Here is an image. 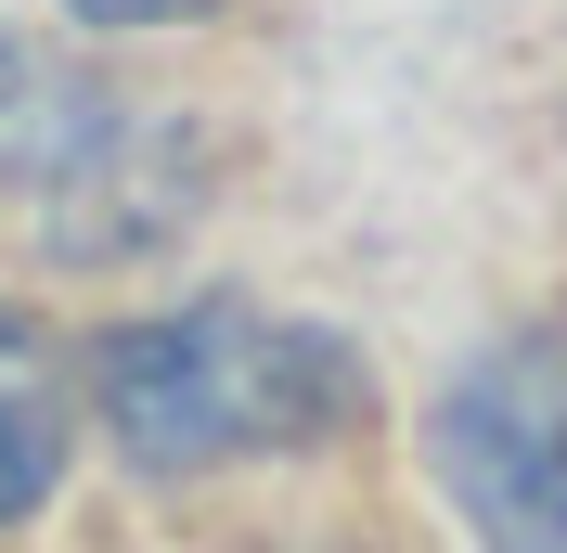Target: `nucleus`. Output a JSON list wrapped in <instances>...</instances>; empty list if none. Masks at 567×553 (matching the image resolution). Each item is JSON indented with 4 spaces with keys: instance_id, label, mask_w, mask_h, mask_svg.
Here are the masks:
<instances>
[{
    "instance_id": "f257e3e1",
    "label": "nucleus",
    "mask_w": 567,
    "mask_h": 553,
    "mask_svg": "<svg viewBox=\"0 0 567 553\" xmlns=\"http://www.w3.org/2000/svg\"><path fill=\"white\" fill-rule=\"evenodd\" d=\"M349 413H361V361L336 335H310V322H284V310L207 296V310H168V322L104 347V425L155 477L336 438Z\"/></svg>"
},
{
    "instance_id": "f03ea898",
    "label": "nucleus",
    "mask_w": 567,
    "mask_h": 553,
    "mask_svg": "<svg viewBox=\"0 0 567 553\" xmlns=\"http://www.w3.org/2000/svg\"><path fill=\"white\" fill-rule=\"evenodd\" d=\"M439 477L491 553H567V322L503 335L452 374Z\"/></svg>"
},
{
    "instance_id": "7ed1b4c3",
    "label": "nucleus",
    "mask_w": 567,
    "mask_h": 553,
    "mask_svg": "<svg viewBox=\"0 0 567 553\" xmlns=\"http://www.w3.org/2000/svg\"><path fill=\"white\" fill-rule=\"evenodd\" d=\"M155 116H130L116 91H91L52 52H0V194H39V207H104L130 194L142 155H155Z\"/></svg>"
},
{
    "instance_id": "20e7f679",
    "label": "nucleus",
    "mask_w": 567,
    "mask_h": 553,
    "mask_svg": "<svg viewBox=\"0 0 567 553\" xmlns=\"http://www.w3.org/2000/svg\"><path fill=\"white\" fill-rule=\"evenodd\" d=\"M65 477V361L27 310H0V528Z\"/></svg>"
},
{
    "instance_id": "39448f33",
    "label": "nucleus",
    "mask_w": 567,
    "mask_h": 553,
    "mask_svg": "<svg viewBox=\"0 0 567 553\" xmlns=\"http://www.w3.org/2000/svg\"><path fill=\"white\" fill-rule=\"evenodd\" d=\"M91 27H194V13H219V0H78Z\"/></svg>"
}]
</instances>
